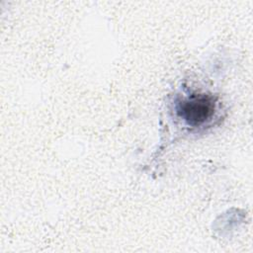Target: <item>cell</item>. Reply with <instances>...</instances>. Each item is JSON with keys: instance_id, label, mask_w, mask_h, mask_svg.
Listing matches in <instances>:
<instances>
[{"instance_id": "obj_1", "label": "cell", "mask_w": 253, "mask_h": 253, "mask_svg": "<svg viewBox=\"0 0 253 253\" xmlns=\"http://www.w3.org/2000/svg\"><path fill=\"white\" fill-rule=\"evenodd\" d=\"M215 110V103L211 96L193 95L182 101L178 106L181 118L191 126H199L210 120Z\"/></svg>"}]
</instances>
